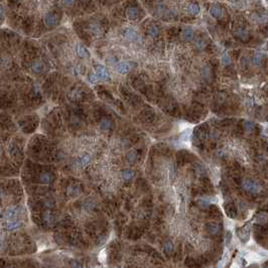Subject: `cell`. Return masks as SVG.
<instances>
[{"label":"cell","instance_id":"6da1fadb","mask_svg":"<svg viewBox=\"0 0 268 268\" xmlns=\"http://www.w3.org/2000/svg\"><path fill=\"white\" fill-rule=\"evenodd\" d=\"M22 210L23 209L18 205L11 206V207H9L5 212H3V219H4L6 222L18 220V217L22 214Z\"/></svg>","mask_w":268,"mask_h":268},{"label":"cell","instance_id":"7a4b0ae2","mask_svg":"<svg viewBox=\"0 0 268 268\" xmlns=\"http://www.w3.org/2000/svg\"><path fill=\"white\" fill-rule=\"evenodd\" d=\"M242 187L248 193L252 194V195H258L260 191H261V186L258 183L254 182V180H251V179H244L242 182Z\"/></svg>","mask_w":268,"mask_h":268},{"label":"cell","instance_id":"3957f363","mask_svg":"<svg viewBox=\"0 0 268 268\" xmlns=\"http://www.w3.org/2000/svg\"><path fill=\"white\" fill-rule=\"evenodd\" d=\"M116 69L120 74H127L132 70V64L129 61H121V63L117 64Z\"/></svg>","mask_w":268,"mask_h":268},{"label":"cell","instance_id":"277c9868","mask_svg":"<svg viewBox=\"0 0 268 268\" xmlns=\"http://www.w3.org/2000/svg\"><path fill=\"white\" fill-rule=\"evenodd\" d=\"M5 227L7 230L9 231H14V230H18L22 227V222L20 220H14V221H8V222L5 223Z\"/></svg>","mask_w":268,"mask_h":268},{"label":"cell","instance_id":"5b68a950","mask_svg":"<svg viewBox=\"0 0 268 268\" xmlns=\"http://www.w3.org/2000/svg\"><path fill=\"white\" fill-rule=\"evenodd\" d=\"M96 75L99 77V79H103V80L110 79V75L108 73L107 69L103 66H100V65L96 67Z\"/></svg>","mask_w":268,"mask_h":268},{"label":"cell","instance_id":"8992f818","mask_svg":"<svg viewBox=\"0 0 268 268\" xmlns=\"http://www.w3.org/2000/svg\"><path fill=\"white\" fill-rule=\"evenodd\" d=\"M126 14H127L128 18L136 19V18H138V16H139V9L135 6H130V7H128Z\"/></svg>","mask_w":268,"mask_h":268},{"label":"cell","instance_id":"52a82bcc","mask_svg":"<svg viewBox=\"0 0 268 268\" xmlns=\"http://www.w3.org/2000/svg\"><path fill=\"white\" fill-rule=\"evenodd\" d=\"M6 23V6L5 2H0V27Z\"/></svg>","mask_w":268,"mask_h":268},{"label":"cell","instance_id":"ba28073f","mask_svg":"<svg viewBox=\"0 0 268 268\" xmlns=\"http://www.w3.org/2000/svg\"><path fill=\"white\" fill-rule=\"evenodd\" d=\"M113 121L111 119H108V118H104L101 120L100 122V127L102 130H110L113 128Z\"/></svg>","mask_w":268,"mask_h":268},{"label":"cell","instance_id":"9c48e42d","mask_svg":"<svg viewBox=\"0 0 268 268\" xmlns=\"http://www.w3.org/2000/svg\"><path fill=\"white\" fill-rule=\"evenodd\" d=\"M236 37L238 38L242 39V41H248L249 38V32L245 30V28H238V30H236Z\"/></svg>","mask_w":268,"mask_h":268},{"label":"cell","instance_id":"30bf717a","mask_svg":"<svg viewBox=\"0 0 268 268\" xmlns=\"http://www.w3.org/2000/svg\"><path fill=\"white\" fill-rule=\"evenodd\" d=\"M219 230H220V226L217 223L211 222L207 224V231L209 232V234L216 235L219 232Z\"/></svg>","mask_w":268,"mask_h":268},{"label":"cell","instance_id":"8fae6325","mask_svg":"<svg viewBox=\"0 0 268 268\" xmlns=\"http://www.w3.org/2000/svg\"><path fill=\"white\" fill-rule=\"evenodd\" d=\"M123 35H124V37L127 39V41H134V39L137 37L136 31L132 30V28H127V30H125Z\"/></svg>","mask_w":268,"mask_h":268},{"label":"cell","instance_id":"7c38bea8","mask_svg":"<svg viewBox=\"0 0 268 268\" xmlns=\"http://www.w3.org/2000/svg\"><path fill=\"white\" fill-rule=\"evenodd\" d=\"M238 236L243 242L247 241L249 239V229L248 228H242L238 231Z\"/></svg>","mask_w":268,"mask_h":268},{"label":"cell","instance_id":"4fadbf2b","mask_svg":"<svg viewBox=\"0 0 268 268\" xmlns=\"http://www.w3.org/2000/svg\"><path fill=\"white\" fill-rule=\"evenodd\" d=\"M187 10H189V13L191 15H197L200 12V6L197 3H191L187 7Z\"/></svg>","mask_w":268,"mask_h":268},{"label":"cell","instance_id":"5bb4252c","mask_svg":"<svg viewBox=\"0 0 268 268\" xmlns=\"http://www.w3.org/2000/svg\"><path fill=\"white\" fill-rule=\"evenodd\" d=\"M210 13H211V15L213 17H215V18H219V17L222 16V9L220 8V7L218 6H213L211 7V9H210Z\"/></svg>","mask_w":268,"mask_h":268},{"label":"cell","instance_id":"9a60e30c","mask_svg":"<svg viewBox=\"0 0 268 268\" xmlns=\"http://www.w3.org/2000/svg\"><path fill=\"white\" fill-rule=\"evenodd\" d=\"M42 220L48 224H52L53 222V216L49 210H48V211H45L42 214Z\"/></svg>","mask_w":268,"mask_h":268},{"label":"cell","instance_id":"2e32d148","mask_svg":"<svg viewBox=\"0 0 268 268\" xmlns=\"http://www.w3.org/2000/svg\"><path fill=\"white\" fill-rule=\"evenodd\" d=\"M68 194L72 195V197H74V195H77L80 194V191H81V190H80L79 186H75V184H72V186H70L68 187Z\"/></svg>","mask_w":268,"mask_h":268},{"label":"cell","instance_id":"e0dca14e","mask_svg":"<svg viewBox=\"0 0 268 268\" xmlns=\"http://www.w3.org/2000/svg\"><path fill=\"white\" fill-rule=\"evenodd\" d=\"M226 212L228 214V216L231 217V218H235V217H236L237 211L233 204H229L228 206H226Z\"/></svg>","mask_w":268,"mask_h":268},{"label":"cell","instance_id":"ac0fdd59","mask_svg":"<svg viewBox=\"0 0 268 268\" xmlns=\"http://www.w3.org/2000/svg\"><path fill=\"white\" fill-rule=\"evenodd\" d=\"M183 38L186 39V41H191V39H193L195 37V32L191 28H186V30H183Z\"/></svg>","mask_w":268,"mask_h":268},{"label":"cell","instance_id":"d6986e66","mask_svg":"<svg viewBox=\"0 0 268 268\" xmlns=\"http://www.w3.org/2000/svg\"><path fill=\"white\" fill-rule=\"evenodd\" d=\"M147 32L150 37H156L159 34V28H158V26H156V25H151V26H149V28H148Z\"/></svg>","mask_w":268,"mask_h":268},{"label":"cell","instance_id":"ffe728a7","mask_svg":"<svg viewBox=\"0 0 268 268\" xmlns=\"http://www.w3.org/2000/svg\"><path fill=\"white\" fill-rule=\"evenodd\" d=\"M77 53H78V56L81 57H89V53L87 52V49L83 45H79L77 46Z\"/></svg>","mask_w":268,"mask_h":268},{"label":"cell","instance_id":"44dd1931","mask_svg":"<svg viewBox=\"0 0 268 268\" xmlns=\"http://www.w3.org/2000/svg\"><path fill=\"white\" fill-rule=\"evenodd\" d=\"M262 60H263V55L262 53H256V55H254V57H253L252 59V63L255 65V66H259L260 64L262 63Z\"/></svg>","mask_w":268,"mask_h":268},{"label":"cell","instance_id":"7402d4cb","mask_svg":"<svg viewBox=\"0 0 268 268\" xmlns=\"http://www.w3.org/2000/svg\"><path fill=\"white\" fill-rule=\"evenodd\" d=\"M133 176H134V172L131 171V169H126V171H124L122 172V177L125 180L131 179Z\"/></svg>","mask_w":268,"mask_h":268},{"label":"cell","instance_id":"603a6c76","mask_svg":"<svg viewBox=\"0 0 268 268\" xmlns=\"http://www.w3.org/2000/svg\"><path fill=\"white\" fill-rule=\"evenodd\" d=\"M164 249L165 253H168V254L171 253L173 251V244H172V242L166 241L165 243H164Z\"/></svg>","mask_w":268,"mask_h":268},{"label":"cell","instance_id":"cb8c5ba5","mask_svg":"<svg viewBox=\"0 0 268 268\" xmlns=\"http://www.w3.org/2000/svg\"><path fill=\"white\" fill-rule=\"evenodd\" d=\"M137 158V153L135 152V151H131V152H129L127 154V160L129 162H133L135 161Z\"/></svg>","mask_w":268,"mask_h":268},{"label":"cell","instance_id":"d4e9b609","mask_svg":"<svg viewBox=\"0 0 268 268\" xmlns=\"http://www.w3.org/2000/svg\"><path fill=\"white\" fill-rule=\"evenodd\" d=\"M89 161H90V156H89L88 154H85L84 156H82L81 159H80V162H81V164L83 166H85V165L88 164Z\"/></svg>","mask_w":268,"mask_h":268},{"label":"cell","instance_id":"484cf974","mask_svg":"<svg viewBox=\"0 0 268 268\" xmlns=\"http://www.w3.org/2000/svg\"><path fill=\"white\" fill-rule=\"evenodd\" d=\"M222 63L223 65H225V66H228V65L231 63V57L230 56H228V53H225V55L222 57Z\"/></svg>","mask_w":268,"mask_h":268},{"label":"cell","instance_id":"4316f807","mask_svg":"<svg viewBox=\"0 0 268 268\" xmlns=\"http://www.w3.org/2000/svg\"><path fill=\"white\" fill-rule=\"evenodd\" d=\"M244 126H245V129L247 130V131H252V130L254 129V127H255L254 123H253V122H250V121L245 122Z\"/></svg>","mask_w":268,"mask_h":268},{"label":"cell","instance_id":"83f0119b","mask_svg":"<svg viewBox=\"0 0 268 268\" xmlns=\"http://www.w3.org/2000/svg\"><path fill=\"white\" fill-rule=\"evenodd\" d=\"M99 80H100L99 77H98L96 74H90L89 75V81L91 83H97Z\"/></svg>","mask_w":268,"mask_h":268},{"label":"cell","instance_id":"f1b7e54d","mask_svg":"<svg viewBox=\"0 0 268 268\" xmlns=\"http://www.w3.org/2000/svg\"><path fill=\"white\" fill-rule=\"evenodd\" d=\"M197 46L199 49H204L205 48V42L202 41V39H200V41H198V42H197Z\"/></svg>","mask_w":268,"mask_h":268},{"label":"cell","instance_id":"f546056e","mask_svg":"<svg viewBox=\"0 0 268 268\" xmlns=\"http://www.w3.org/2000/svg\"><path fill=\"white\" fill-rule=\"evenodd\" d=\"M4 237L2 236V235H0V249H3V247H4Z\"/></svg>","mask_w":268,"mask_h":268},{"label":"cell","instance_id":"4dcf8cb0","mask_svg":"<svg viewBox=\"0 0 268 268\" xmlns=\"http://www.w3.org/2000/svg\"><path fill=\"white\" fill-rule=\"evenodd\" d=\"M231 238H232V234L230 233V232H228V233H227V237H226V243L227 244H229Z\"/></svg>","mask_w":268,"mask_h":268},{"label":"cell","instance_id":"1f68e13d","mask_svg":"<svg viewBox=\"0 0 268 268\" xmlns=\"http://www.w3.org/2000/svg\"><path fill=\"white\" fill-rule=\"evenodd\" d=\"M73 265H74L75 268H80V265H79L78 263H75V262H74V263H73Z\"/></svg>","mask_w":268,"mask_h":268},{"label":"cell","instance_id":"d6a6232c","mask_svg":"<svg viewBox=\"0 0 268 268\" xmlns=\"http://www.w3.org/2000/svg\"><path fill=\"white\" fill-rule=\"evenodd\" d=\"M263 268H267V267H263Z\"/></svg>","mask_w":268,"mask_h":268}]
</instances>
